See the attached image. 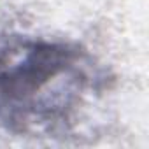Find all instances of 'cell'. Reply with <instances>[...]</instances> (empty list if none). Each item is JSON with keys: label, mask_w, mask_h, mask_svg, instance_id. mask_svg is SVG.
I'll return each mask as SVG.
<instances>
[{"label": "cell", "mask_w": 149, "mask_h": 149, "mask_svg": "<svg viewBox=\"0 0 149 149\" xmlns=\"http://www.w3.org/2000/svg\"><path fill=\"white\" fill-rule=\"evenodd\" d=\"M107 72L84 47L44 37L0 42V126L65 137L107 91Z\"/></svg>", "instance_id": "1"}]
</instances>
